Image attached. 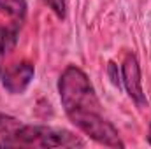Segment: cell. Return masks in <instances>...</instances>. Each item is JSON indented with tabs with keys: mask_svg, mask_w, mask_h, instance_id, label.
I'll return each instance as SVG.
<instances>
[{
	"mask_svg": "<svg viewBox=\"0 0 151 149\" xmlns=\"http://www.w3.org/2000/svg\"><path fill=\"white\" fill-rule=\"evenodd\" d=\"M58 93L63 111L76 128L102 146L116 149L125 148L118 128L106 119L102 112V104L93 84L79 67L69 65L62 72L58 79Z\"/></svg>",
	"mask_w": 151,
	"mask_h": 149,
	"instance_id": "6da1fadb",
	"label": "cell"
},
{
	"mask_svg": "<svg viewBox=\"0 0 151 149\" xmlns=\"http://www.w3.org/2000/svg\"><path fill=\"white\" fill-rule=\"evenodd\" d=\"M84 140L69 130L46 126V125H25L9 139L0 140V148H83Z\"/></svg>",
	"mask_w": 151,
	"mask_h": 149,
	"instance_id": "7a4b0ae2",
	"label": "cell"
},
{
	"mask_svg": "<svg viewBox=\"0 0 151 149\" xmlns=\"http://www.w3.org/2000/svg\"><path fill=\"white\" fill-rule=\"evenodd\" d=\"M121 81L123 86L128 93V97L134 100V104L139 109L148 107V98L142 90V81H141V67L137 62V56L134 53H127L123 65H121Z\"/></svg>",
	"mask_w": 151,
	"mask_h": 149,
	"instance_id": "3957f363",
	"label": "cell"
},
{
	"mask_svg": "<svg viewBox=\"0 0 151 149\" xmlns=\"http://www.w3.org/2000/svg\"><path fill=\"white\" fill-rule=\"evenodd\" d=\"M35 67L32 62L9 63L0 70V82L11 95H21L32 82Z\"/></svg>",
	"mask_w": 151,
	"mask_h": 149,
	"instance_id": "277c9868",
	"label": "cell"
},
{
	"mask_svg": "<svg viewBox=\"0 0 151 149\" xmlns=\"http://www.w3.org/2000/svg\"><path fill=\"white\" fill-rule=\"evenodd\" d=\"M23 23L9 21L7 25H0V70L9 65V58L14 53L18 40H19V30Z\"/></svg>",
	"mask_w": 151,
	"mask_h": 149,
	"instance_id": "5b68a950",
	"label": "cell"
},
{
	"mask_svg": "<svg viewBox=\"0 0 151 149\" xmlns=\"http://www.w3.org/2000/svg\"><path fill=\"white\" fill-rule=\"evenodd\" d=\"M27 0H0V11L11 19L18 23H25L27 18Z\"/></svg>",
	"mask_w": 151,
	"mask_h": 149,
	"instance_id": "8992f818",
	"label": "cell"
},
{
	"mask_svg": "<svg viewBox=\"0 0 151 149\" xmlns=\"http://www.w3.org/2000/svg\"><path fill=\"white\" fill-rule=\"evenodd\" d=\"M21 126H23V121L21 119L0 112V140H5V139L12 137Z\"/></svg>",
	"mask_w": 151,
	"mask_h": 149,
	"instance_id": "52a82bcc",
	"label": "cell"
},
{
	"mask_svg": "<svg viewBox=\"0 0 151 149\" xmlns=\"http://www.w3.org/2000/svg\"><path fill=\"white\" fill-rule=\"evenodd\" d=\"M107 75H109L111 82H113L116 88H121V86H123V81H121V69L116 65V62H113V60L107 63Z\"/></svg>",
	"mask_w": 151,
	"mask_h": 149,
	"instance_id": "ba28073f",
	"label": "cell"
},
{
	"mask_svg": "<svg viewBox=\"0 0 151 149\" xmlns=\"http://www.w3.org/2000/svg\"><path fill=\"white\" fill-rule=\"evenodd\" d=\"M58 18H65V9H67V2L65 0H42Z\"/></svg>",
	"mask_w": 151,
	"mask_h": 149,
	"instance_id": "9c48e42d",
	"label": "cell"
},
{
	"mask_svg": "<svg viewBox=\"0 0 151 149\" xmlns=\"http://www.w3.org/2000/svg\"><path fill=\"white\" fill-rule=\"evenodd\" d=\"M148 144L151 146V125H150V132H148Z\"/></svg>",
	"mask_w": 151,
	"mask_h": 149,
	"instance_id": "30bf717a",
	"label": "cell"
}]
</instances>
